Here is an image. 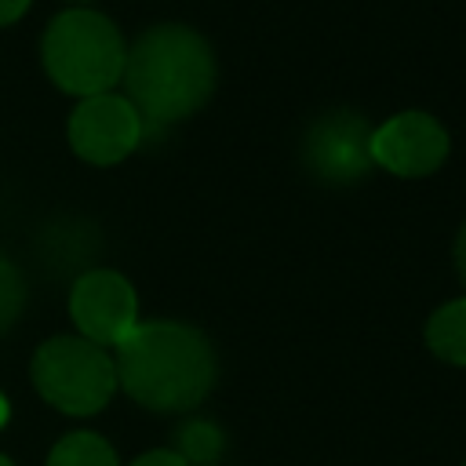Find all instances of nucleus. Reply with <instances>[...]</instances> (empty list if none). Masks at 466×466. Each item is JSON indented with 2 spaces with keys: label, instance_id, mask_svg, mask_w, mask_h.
<instances>
[{
  "label": "nucleus",
  "instance_id": "f257e3e1",
  "mask_svg": "<svg viewBox=\"0 0 466 466\" xmlns=\"http://www.w3.org/2000/svg\"><path fill=\"white\" fill-rule=\"evenodd\" d=\"M113 350L116 386L160 415L197 408L218 379L211 339L182 320H138Z\"/></svg>",
  "mask_w": 466,
  "mask_h": 466
},
{
  "label": "nucleus",
  "instance_id": "f03ea898",
  "mask_svg": "<svg viewBox=\"0 0 466 466\" xmlns=\"http://www.w3.org/2000/svg\"><path fill=\"white\" fill-rule=\"evenodd\" d=\"M218 62L211 44L178 22H160L146 29L124 58L120 84L127 87V102L138 109L146 135L164 131L197 109L208 106L215 95Z\"/></svg>",
  "mask_w": 466,
  "mask_h": 466
},
{
  "label": "nucleus",
  "instance_id": "7ed1b4c3",
  "mask_svg": "<svg viewBox=\"0 0 466 466\" xmlns=\"http://www.w3.org/2000/svg\"><path fill=\"white\" fill-rule=\"evenodd\" d=\"M44 73L66 95L91 98L113 91L124 76L127 44L113 18L91 7H69L55 15L40 40Z\"/></svg>",
  "mask_w": 466,
  "mask_h": 466
},
{
  "label": "nucleus",
  "instance_id": "20e7f679",
  "mask_svg": "<svg viewBox=\"0 0 466 466\" xmlns=\"http://www.w3.org/2000/svg\"><path fill=\"white\" fill-rule=\"evenodd\" d=\"M29 379L36 393L62 415H95L116 393V368L109 350L84 335H55L36 346Z\"/></svg>",
  "mask_w": 466,
  "mask_h": 466
},
{
  "label": "nucleus",
  "instance_id": "39448f33",
  "mask_svg": "<svg viewBox=\"0 0 466 466\" xmlns=\"http://www.w3.org/2000/svg\"><path fill=\"white\" fill-rule=\"evenodd\" d=\"M371 124L364 113L357 109H328L320 113L306 135H302V167L331 186V189H346V186H357L371 167Z\"/></svg>",
  "mask_w": 466,
  "mask_h": 466
},
{
  "label": "nucleus",
  "instance_id": "423d86ee",
  "mask_svg": "<svg viewBox=\"0 0 466 466\" xmlns=\"http://www.w3.org/2000/svg\"><path fill=\"white\" fill-rule=\"evenodd\" d=\"M142 138L146 124L138 109L116 91L80 98L69 113V146L80 160L95 167H113L127 160L142 146Z\"/></svg>",
  "mask_w": 466,
  "mask_h": 466
},
{
  "label": "nucleus",
  "instance_id": "0eeeda50",
  "mask_svg": "<svg viewBox=\"0 0 466 466\" xmlns=\"http://www.w3.org/2000/svg\"><path fill=\"white\" fill-rule=\"evenodd\" d=\"M69 317L76 335L113 350L138 324V295L131 280L116 269H87L69 288Z\"/></svg>",
  "mask_w": 466,
  "mask_h": 466
},
{
  "label": "nucleus",
  "instance_id": "6e6552de",
  "mask_svg": "<svg viewBox=\"0 0 466 466\" xmlns=\"http://www.w3.org/2000/svg\"><path fill=\"white\" fill-rule=\"evenodd\" d=\"M448 149L451 142L444 124L422 109L397 113L371 131V160L400 178L433 175L448 160Z\"/></svg>",
  "mask_w": 466,
  "mask_h": 466
},
{
  "label": "nucleus",
  "instance_id": "1a4fd4ad",
  "mask_svg": "<svg viewBox=\"0 0 466 466\" xmlns=\"http://www.w3.org/2000/svg\"><path fill=\"white\" fill-rule=\"evenodd\" d=\"M426 346L433 357L444 364L466 368V295L444 302L430 320H426Z\"/></svg>",
  "mask_w": 466,
  "mask_h": 466
},
{
  "label": "nucleus",
  "instance_id": "9d476101",
  "mask_svg": "<svg viewBox=\"0 0 466 466\" xmlns=\"http://www.w3.org/2000/svg\"><path fill=\"white\" fill-rule=\"evenodd\" d=\"M175 455H182L189 466H215L226 451V433L215 419H186L175 430Z\"/></svg>",
  "mask_w": 466,
  "mask_h": 466
},
{
  "label": "nucleus",
  "instance_id": "9b49d317",
  "mask_svg": "<svg viewBox=\"0 0 466 466\" xmlns=\"http://www.w3.org/2000/svg\"><path fill=\"white\" fill-rule=\"evenodd\" d=\"M44 466H120V459L106 437L91 430H73L51 448Z\"/></svg>",
  "mask_w": 466,
  "mask_h": 466
},
{
  "label": "nucleus",
  "instance_id": "f8f14e48",
  "mask_svg": "<svg viewBox=\"0 0 466 466\" xmlns=\"http://www.w3.org/2000/svg\"><path fill=\"white\" fill-rule=\"evenodd\" d=\"M25 299H29V288H25L22 269L0 251V335L22 317Z\"/></svg>",
  "mask_w": 466,
  "mask_h": 466
},
{
  "label": "nucleus",
  "instance_id": "ddd939ff",
  "mask_svg": "<svg viewBox=\"0 0 466 466\" xmlns=\"http://www.w3.org/2000/svg\"><path fill=\"white\" fill-rule=\"evenodd\" d=\"M131 466H189L182 455H175L171 448H157V451H146V455H138Z\"/></svg>",
  "mask_w": 466,
  "mask_h": 466
},
{
  "label": "nucleus",
  "instance_id": "4468645a",
  "mask_svg": "<svg viewBox=\"0 0 466 466\" xmlns=\"http://www.w3.org/2000/svg\"><path fill=\"white\" fill-rule=\"evenodd\" d=\"M29 4H33V0H0V25L18 22V18L29 11Z\"/></svg>",
  "mask_w": 466,
  "mask_h": 466
},
{
  "label": "nucleus",
  "instance_id": "2eb2a0df",
  "mask_svg": "<svg viewBox=\"0 0 466 466\" xmlns=\"http://www.w3.org/2000/svg\"><path fill=\"white\" fill-rule=\"evenodd\" d=\"M455 269H459V277L466 284V222L459 226V237H455Z\"/></svg>",
  "mask_w": 466,
  "mask_h": 466
},
{
  "label": "nucleus",
  "instance_id": "dca6fc26",
  "mask_svg": "<svg viewBox=\"0 0 466 466\" xmlns=\"http://www.w3.org/2000/svg\"><path fill=\"white\" fill-rule=\"evenodd\" d=\"M7 415H11V408H7V397L0 393V430H4V422H7Z\"/></svg>",
  "mask_w": 466,
  "mask_h": 466
},
{
  "label": "nucleus",
  "instance_id": "f3484780",
  "mask_svg": "<svg viewBox=\"0 0 466 466\" xmlns=\"http://www.w3.org/2000/svg\"><path fill=\"white\" fill-rule=\"evenodd\" d=\"M0 466H15V462H11V459H7V455H0Z\"/></svg>",
  "mask_w": 466,
  "mask_h": 466
},
{
  "label": "nucleus",
  "instance_id": "a211bd4d",
  "mask_svg": "<svg viewBox=\"0 0 466 466\" xmlns=\"http://www.w3.org/2000/svg\"><path fill=\"white\" fill-rule=\"evenodd\" d=\"M73 4H87V0H73Z\"/></svg>",
  "mask_w": 466,
  "mask_h": 466
}]
</instances>
